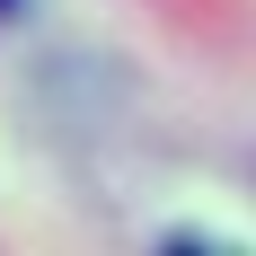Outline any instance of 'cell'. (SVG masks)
Wrapping results in <instances>:
<instances>
[{"instance_id":"1","label":"cell","mask_w":256,"mask_h":256,"mask_svg":"<svg viewBox=\"0 0 256 256\" xmlns=\"http://www.w3.org/2000/svg\"><path fill=\"white\" fill-rule=\"evenodd\" d=\"M0 9H18V0H0Z\"/></svg>"}]
</instances>
